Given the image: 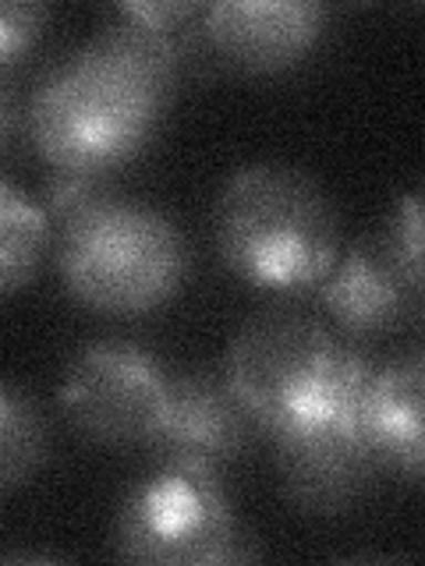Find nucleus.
Listing matches in <instances>:
<instances>
[{
  "label": "nucleus",
  "mask_w": 425,
  "mask_h": 566,
  "mask_svg": "<svg viewBox=\"0 0 425 566\" xmlns=\"http://www.w3.org/2000/svg\"><path fill=\"white\" fill-rule=\"evenodd\" d=\"M170 403V379L132 344H93L68 365L61 411L75 432L103 447L149 442Z\"/></svg>",
  "instance_id": "6"
},
{
  "label": "nucleus",
  "mask_w": 425,
  "mask_h": 566,
  "mask_svg": "<svg viewBox=\"0 0 425 566\" xmlns=\"http://www.w3.org/2000/svg\"><path fill=\"white\" fill-rule=\"evenodd\" d=\"M224 376L266 436L359 415L369 361L326 323L288 308L252 315L227 350Z\"/></svg>",
  "instance_id": "2"
},
{
  "label": "nucleus",
  "mask_w": 425,
  "mask_h": 566,
  "mask_svg": "<svg viewBox=\"0 0 425 566\" xmlns=\"http://www.w3.org/2000/svg\"><path fill=\"white\" fill-rule=\"evenodd\" d=\"M182 61L164 40L106 14L96 40L64 57L32 93L35 153L71 174H111L128 164L164 117Z\"/></svg>",
  "instance_id": "1"
},
{
  "label": "nucleus",
  "mask_w": 425,
  "mask_h": 566,
  "mask_svg": "<svg viewBox=\"0 0 425 566\" xmlns=\"http://www.w3.org/2000/svg\"><path fill=\"white\" fill-rule=\"evenodd\" d=\"M114 548L121 559L153 566L241 563L256 556V548L245 545L220 482L167 468L135 485L121 503Z\"/></svg>",
  "instance_id": "5"
},
{
  "label": "nucleus",
  "mask_w": 425,
  "mask_h": 566,
  "mask_svg": "<svg viewBox=\"0 0 425 566\" xmlns=\"http://www.w3.org/2000/svg\"><path fill=\"white\" fill-rule=\"evenodd\" d=\"M46 457V421L22 386H0V489L14 492Z\"/></svg>",
  "instance_id": "13"
},
{
  "label": "nucleus",
  "mask_w": 425,
  "mask_h": 566,
  "mask_svg": "<svg viewBox=\"0 0 425 566\" xmlns=\"http://www.w3.org/2000/svg\"><path fill=\"white\" fill-rule=\"evenodd\" d=\"M359 421L386 471L425 482V354L372 371Z\"/></svg>",
  "instance_id": "11"
},
{
  "label": "nucleus",
  "mask_w": 425,
  "mask_h": 566,
  "mask_svg": "<svg viewBox=\"0 0 425 566\" xmlns=\"http://www.w3.org/2000/svg\"><path fill=\"white\" fill-rule=\"evenodd\" d=\"M326 29L312 0H217L203 11L206 43L241 71L277 75L301 64Z\"/></svg>",
  "instance_id": "9"
},
{
  "label": "nucleus",
  "mask_w": 425,
  "mask_h": 566,
  "mask_svg": "<svg viewBox=\"0 0 425 566\" xmlns=\"http://www.w3.org/2000/svg\"><path fill=\"white\" fill-rule=\"evenodd\" d=\"M46 25V8L35 0H8L0 8V64L11 67L22 53L40 40Z\"/></svg>",
  "instance_id": "16"
},
{
  "label": "nucleus",
  "mask_w": 425,
  "mask_h": 566,
  "mask_svg": "<svg viewBox=\"0 0 425 566\" xmlns=\"http://www.w3.org/2000/svg\"><path fill=\"white\" fill-rule=\"evenodd\" d=\"M212 238L238 280L280 294L323 287L341 259V223L326 191L283 164H252L230 177L212 206Z\"/></svg>",
  "instance_id": "3"
},
{
  "label": "nucleus",
  "mask_w": 425,
  "mask_h": 566,
  "mask_svg": "<svg viewBox=\"0 0 425 566\" xmlns=\"http://www.w3.org/2000/svg\"><path fill=\"white\" fill-rule=\"evenodd\" d=\"M386 238L394 244V255L412 280V287L425 297V188L407 191L397 202Z\"/></svg>",
  "instance_id": "15"
},
{
  "label": "nucleus",
  "mask_w": 425,
  "mask_h": 566,
  "mask_svg": "<svg viewBox=\"0 0 425 566\" xmlns=\"http://www.w3.org/2000/svg\"><path fill=\"white\" fill-rule=\"evenodd\" d=\"M50 238V217L11 181L0 185V287L14 294L32 280Z\"/></svg>",
  "instance_id": "12"
},
{
  "label": "nucleus",
  "mask_w": 425,
  "mask_h": 566,
  "mask_svg": "<svg viewBox=\"0 0 425 566\" xmlns=\"http://www.w3.org/2000/svg\"><path fill=\"white\" fill-rule=\"evenodd\" d=\"M117 199V191L106 181V174H71V170H53L46 181V217L61 230L75 223L85 212L100 209L103 202Z\"/></svg>",
  "instance_id": "14"
},
{
  "label": "nucleus",
  "mask_w": 425,
  "mask_h": 566,
  "mask_svg": "<svg viewBox=\"0 0 425 566\" xmlns=\"http://www.w3.org/2000/svg\"><path fill=\"white\" fill-rule=\"evenodd\" d=\"M252 429L256 421L224 371H188L170 379L167 415L146 447L159 468L220 482L248 450Z\"/></svg>",
  "instance_id": "8"
},
{
  "label": "nucleus",
  "mask_w": 425,
  "mask_h": 566,
  "mask_svg": "<svg viewBox=\"0 0 425 566\" xmlns=\"http://www.w3.org/2000/svg\"><path fill=\"white\" fill-rule=\"evenodd\" d=\"M323 305L351 336L401 329L422 305V294L401 270L386 230L354 241L323 280Z\"/></svg>",
  "instance_id": "10"
},
{
  "label": "nucleus",
  "mask_w": 425,
  "mask_h": 566,
  "mask_svg": "<svg viewBox=\"0 0 425 566\" xmlns=\"http://www.w3.org/2000/svg\"><path fill=\"white\" fill-rule=\"evenodd\" d=\"M61 280L79 305L106 315H142L177 294L188 248L164 212L111 199L61 230Z\"/></svg>",
  "instance_id": "4"
},
{
  "label": "nucleus",
  "mask_w": 425,
  "mask_h": 566,
  "mask_svg": "<svg viewBox=\"0 0 425 566\" xmlns=\"http://www.w3.org/2000/svg\"><path fill=\"white\" fill-rule=\"evenodd\" d=\"M270 439L280 489L288 503L309 517H341L354 510L386 471L362 432L359 415Z\"/></svg>",
  "instance_id": "7"
}]
</instances>
